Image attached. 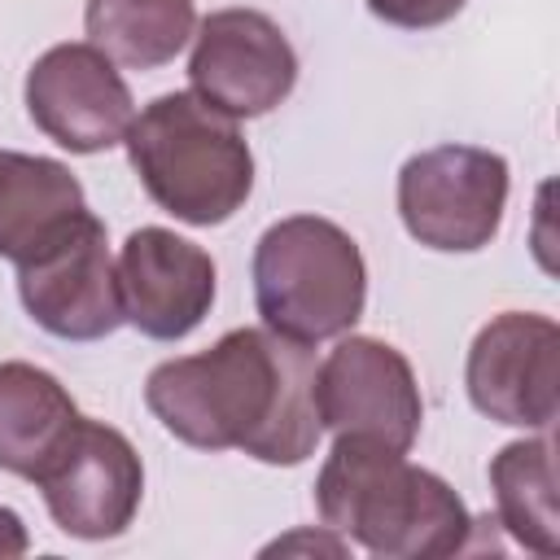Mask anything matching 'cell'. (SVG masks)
Returning <instances> with one entry per match:
<instances>
[{
	"label": "cell",
	"mask_w": 560,
	"mask_h": 560,
	"mask_svg": "<svg viewBox=\"0 0 560 560\" xmlns=\"http://www.w3.org/2000/svg\"><path fill=\"white\" fill-rule=\"evenodd\" d=\"M254 302L262 328L315 346L359 324L368 267L359 241L319 214H289L254 245Z\"/></svg>",
	"instance_id": "277c9868"
},
{
	"label": "cell",
	"mask_w": 560,
	"mask_h": 560,
	"mask_svg": "<svg viewBox=\"0 0 560 560\" xmlns=\"http://www.w3.org/2000/svg\"><path fill=\"white\" fill-rule=\"evenodd\" d=\"M468 0H368V13L398 31H433L451 22Z\"/></svg>",
	"instance_id": "e0dca14e"
},
{
	"label": "cell",
	"mask_w": 560,
	"mask_h": 560,
	"mask_svg": "<svg viewBox=\"0 0 560 560\" xmlns=\"http://www.w3.org/2000/svg\"><path fill=\"white\" fill-rule=\"evenodd\" d=\"M118 293L131 328L179 341L214 306V258L171 228H136L118 254Z\"/></svg>",
	"instance_id": "7c38bea8"
},
{
	"label": "cell",
	"mask_w": 560,
	"mask_h": 560,
	"mask_svg": "<svg viewBox=\"0 0 560 560\" xmlns=\"http://www.w3.org/2000/svg\"><path fill=\"white\" fill-rule=\"evenodd\" d=\"M144 402L184 446L245 451L276 468L311 459L324 433L315 350L271 328H232L201 354L158 363L144 381Z\"/></svg>",
	"instance_id": "6da1fadb"
},
{
	"label": "cell",
	"mask_w": 560,
	"mask_h": 560,
	"mask_svg": "<svg viewBox=\"0 0 560 560\" xmlns=\"http://www.w3.org/2000/svg\"><path fill=\"white\" fill-rule=\"evenodd\" d=\"M315 411L332 433H368L394 451H411L420 438L424 402L407 354L381 337H346L315 363Z\"/></svg>",
	"instance_id": "30bf717a"
},
{
	"label": "cell",
	"mask_w": 560,
	"mask_h": 560,
	"mask_svg": "<svg viewBox=\"0 0 560 560\" xmlns=\"http://www.w3.org/2000/svg\"><path fill=\"white\" fill-rule=\"evenodd\" d=\"M79 424L70 389L22 359L0 363V468L35 481V472L57 455L66 433Z\"/></svg>",
	"instance_id": "4fadbf2b"
},
{
	"label": "cell",
	"mask_w": 560,
	"mask_h": 560,
	"mask_svg": "<svg viewBox=\"0 0 560 560\" xmlns=\"http://www.w3.org/2000/svg\"><path fill=\"white\" fill-rule=\"evenodd\" d=\"M127 158L153 206L192 228L228 223L254 192V153L236 118L192 92L149 101L127 127Z\"/></svg>",
	"instance_id": "3957f363"
},
{
	"label": "cell",
	"mask_w": 560,
	"mask_h": 560,
	"mask_svg": "<svg viewBox=\"0 0 560 560\" xmlns=\"http://www.w3.org/2000/svg\"><path fill=\"white\" fill-rule=\"evenodd\" d=\"M468 398L512 429H551L560 398V328L538 311H503L468 346Z\"/></svg>",
	"instance_id": "9c48e42d"
},
{
	"label": "cell",
	"mask_w": 560,
	"mask_h": 560,
	"mask_svg": "<svg viewBox=\"0 0 560 560\" xmlns=\"http://www.w3.org/2000/svg\"><path fill=\"white\" fill-rule=\"evenodd\" d=\"M18 298L26 315L61 341H101L127 324L105 223L92 210H79L52 241L22 258Z\"/></svg>",
	"instance_id": "8992f818"
},
{
	"label": "cell",
	"mask_w": 560,
	"mask_h": 560,
	"mask_svg": "<svg viewBox=\"0 0 560 560\" xmlns=\"http://www.w3.org/2000/svg\"><path fill=\"white\" fill-rule=\"evenodd\" d=\"M508 162L477 144H438L402 162L398 214L411 241L438 254L486 249L503 223Z\"/></svg>",
	"instance_id": "5b68a950"
},
{
	"label": "cell",
	"mask_w": 560,
	"mask_h": 560,
	"mask_svg": "<svg viewBox=\"0 0 560 560\" xmlns=\"http://www.w3.org/2000/svg\"><path fill=\"white\" fill-rule=\"evenodd\" d=\"M79 210H88V201L70 166L57 158L0 149V258L18 267Z\"/></svg>",
	"instance_id": "5bb4252c"
},
{
	"label": "cell",
	"mask_w": 560,
	"mask_h": 560,
	"mask_svg": "<svg viewBox=\"0 0 560 560\" xmlns=\"http://www.w3.org/2000/svg\"><path fill=\"white\" fill-rule=\"evenodd\" d=\"M31 538H26V525L13 508H0V560L4 556H26Z\"/></svg>",
	"instance_id": "ac0fdd59"
},
{
	"label": "cell",
	"mask_w": 560,
	"mask_h": 560,
	"mask_svg": "<svg viewBox=\"0 0 560 560\" xmlns=\"http://www.w3.org/2000/svg\"><path fill=\"white\" fill-rule=\"evenodd\" d=\"M315 508L324 529L385 560L455 556L472 547L477 529L464 499L438 472L368 433H337L315 477Z\"/></svg>",
	"instance_id": "7a4b0ae2"
},
{
	"label": "cell",
	"mask_w": 560,
	"mask_h": 560,
	"mask_svg": "<svg viewBox=\"0 0 560 560\" xmlns=\"http://www.w3.org/2000/svg\"><path fill=\"white\" fill-rule=\"evenodd\" d=\"M35 486L61 534L101 542L127 534L136 521L144 499V464L127 433L79 416L57 455L35 472Z\"/></svg>",
	"instance_id": "52a82bcc"
},
{
	"label": "cell",
	"mask_w": 560,
	"mask_h": 560,
	"mask_svg": "<svg viewBox=\"0 0 560 560\" xmlns=\"http://www.w3.org/2000/svg\"><path fill=\"white\" fill-rule=\"evenodd\" d=\"M31 122L70 153H105L127 140L136 101L118 66L96 44H52L26 70Z\"/></svg>",
	"instance_id": "8fae6325"
},
{
	"label": "cell",
	"mask_w": 560,
	"mask_h": 560,
	"mask_svg": "<svg viewBox=\"0 0 560 560\" xmlns=\"http://www.w3.org/2000/svg\"><path fill=\"white\" fill-rule=\"evenodd\" d=\"M88 44H96L114 66L158 70L184 52L197 31L192 0H88L83 9Z\"/></svg>",
	"instance_id": "2e32d148"
},
{
	"label": "cell",
	"mask_w": 560,
	"mask_h": 560,
	"mask_svg": "<svg viewBox=\"0 0 560 560\" xmlns=\"http://www.w3.org/2000/svg\"><path fill=\"white\" fill-rule=\"evenodd\" d=\"M494 490V525H503L525 551L556 556L560 551V499H556V446L551 438L508 442L490 459Z\"/></svg>",
	"instance_id": "9a60e30c"
},
{
	"label": "cell",
	"mask_w": 560,
	"mask_h": 560,
	"mask_svg": "<svg viewBox=\"0 0 560 560\" xmlns=\"http://www.w3.org/2000/svg\"><path fill=\"white\" fill-rule=\"evenodd\" d=\"M298 547H315V551H332V556H341V551H346V542H341V538H324V534H289V538L271 542L267 551H298Z\"/></svg>",
	"instance_id": "d6986e66"
},
{
	"label": "cell",
	"mask_w": 560,
	"mask_h": 560,
	"mask_svg": "<svg viewBox=\"0 0 560 560\" xmlns=\"http://www.w3.org/2000/svg\"><path fill=\"white\" fill-rule=\"evenodd\" d=\"M192 96L228 118L271 114L298 83L289 35L258 9H214L192 31L188 57Z\"/></svg>",
	"instance_id": "ba28073f"
}]
</instances>
